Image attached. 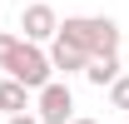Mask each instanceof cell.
I'll return each mask as SVG.
<instances>
[{"mask_svg":"<svg viewBox=\"0 0 129 124\" xmlns=\"http://www.w3.org/2000/svg\"><path fill=\"white\" fill-rule=\"evenodd\" d=\"M60 35L70 40V45H80L89 60L119 50V25H114L109 15H64L60 20Z\"/></svg>","mask_w":129,"mask_h":124,"instance_id":"obj_1","label":"cell"},{"mask_svg":"<svg viewBox=\"0 0 129 124\" xmlns=\"http://www.w3.org/2000/svg\"><path fill=\"white\" fill-rule=\"evenodd\" d=\"M5 75H15L20 84H30V89L40 94L50 79H55V60H50V50H45V45L25 40V45L15 50V60H10V70H5Z\"/></svg>","mask_w":129,"mask_h":124,"instance_id":"obj_2","label":"cell"},{"mask_svg":"<svg viewBox=\"0 0 129 124\" xmlns=\"http://www.w3.org/2000/svg\"><path fill=\"white\" fill-rule=\"evenodd\" d=\"M20 35L35 40V45H50V40L60 35V15H55V5H45V0L25 5V10H20Z\"/></svg>","mask_w":129,"mask_h":124,"instance_id":"obj_3","label":"cell"},{"mask_svg":"<svg viewBox=\"0 0 129 124\" xmlns=\"http://www.w3.org/2000/svg\"><path fill=\"white\" fill-rule=\"evenodd\" d=\"M75 119V94L64 79H50L40 89V124H70Z\"/></svg>","mask_w":129,"mask_h":124,"instance_id":"obj_4","label":"cell"},{"mask_svg":"<svg viewBox=\"0 0 129 124\" xmlns=\"http://www.w3.org/2000/svg\"><path fill=\"white\" fill-rule=\"evenodd\" d=\"M50 60H55V70H60V75H84L89 55H84L80 45H70L64 35H55V40H50Z\"/></svg>","mask_w":129,"mask_h":124,"instance_id":"obj_5","label":"cell"},{"mask_svg":"<svg viewBox=\"0 0 129 124\" xmlns=\"http://www.w3.org/2000/svg\"><path fill=\"white\" fill-rule=\"evenodd\" d=\"M119 75H124V65H119V50H114V55H94V60L84 65V79H89L94 89H104V84H114Z\"/></svg>","mask_w":129,"mask_h":124,"instance_id":"obj_6","label":"cell"},{"mask_svg":"<svg viewBox=\"0 0 129 124\" xmlns=\"http://www.w3.org/2000/svg\"><path fill=\"white\" fill-rule=\"evenodd\" d=\"M0 109L5 114H25L30 109V84H20L15 75H5L0 79Z\"/></svg>","mask_w":129,"mask_h":124,"instance_id":"obj_7","label":"cell"},{"mask_svg":"<svg viewBox=\"0 0 129 124\" xmlns=\"http://www.w3.org/2000/svg\"><path fill=\"white\" fill-rule=\"evenodd\" d=\"M20 45H25V35H0V70H10V60H15Z\"/></svg>","mask_w":129,"mask_h":124,"instance_id":"obj_8","label":"cell"},{"mask_svg":"<svg viewBox=\"0 0 129 124\" xmlns=\"http://www.w3.org/2000/svg\"><path fill=\"white\" fill-rule=\"evenodd\" d=\"M109 104H114V109H129V75H119V79L109 84Z\"/></svg>","mask_w":129,"mask_h":124,"instance_id":"obj_9","label":"cell"},{"mask_svg":"<svg viewBox=\"0 0 129 124\" xmlns=\"http://www.w3.org/2000/svg\"><path fill=\"white\" fill-rule=\"evenodd\" d=\"M5 124H40V114H30V109L25 114H5Z\"/></svg>","mask_w":129,"mask_h":124,"instance_id":"obj_10","label":"cell"},{"mask_svg":"<svg viewBox=\"0 0 129 124\" xmlns=\"http://www.w3.org/2000/svg\"><path fill=\"white\" fill-rule=\"evenodd\" d=\"M70 124H99V119H70Z\"/></svg>","mask_w":129,"mask_h":124,"instance_id":"obj_11","label":"cell"}]
</instances>
